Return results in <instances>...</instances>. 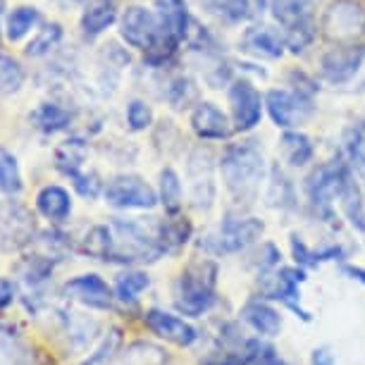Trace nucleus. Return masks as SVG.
<instances>
[{
	"label": "nucleus",
	"mask_w": 365,
	"mask_h": 365,
	"mask_svg": "<svg viewBox=\"0 0 365 365\" xmlns=\"http://www.w3.org/2000/svg\"><path fill=\"white\" fill-rule=\"evenodd\" d=\"M220 175L237 208H251L265 179V158L253 141L230 143L220 155Z\"/></svg>",
	"instance_id": "f257e3e1"
},
{
	"label": "nucleus",
	"mask_w": 365,
	"mask_h": 365,
	"mask_svg": "<svg viewBox=\"0 0 365 365\" xmlns=\"http://www.w3.org/2000/svg\"><path fill=\"white\" fill-rule=\"evenodd\" d=\"M217 265L210 258H198L175 282V308L189 318H203L217 303Z\"/></svg>",
	"instance_id": "f03ea898"
},
{
	"label": "nucleus",
	"mask_w": 365,
	"mask_h": 365,
	"mask_svg": "<svg viewBox=\"0 0 365 365\" xmlns=\"http://www.w3.org/2000/svg\"><path fill=\"white\" fill-rule=\"evenodd\" d=\"M110 227H113V253H110V263L139 265V263H155V260H160L165 256L155 232L150 234L141 222L115 217Z\"/></svg>",
	"instance_id": "7ed1b4c3"
},
{
	"label": "nucleus",
	"mask_w": 365,
	"mask_h": 365,
	"mask_svg": "<svg viewBox=\"0 0 365 365\" xmlns=\"http://www.w3.org/2000/svg\"><path fill=\"white\" fill-rule=\"evenodd\" d=\"M265 232V222L253 215H225L217 230L208 232L198 241V249L208 256H232V253H241L251 249L256 241H260Z\"/></svg>",
	"instance_id": "20e7f679"
},
{
	"label": "nucleus",
	"mask_w": 365,
	"mask_h": 365,
	"mask_svg": "<svg viewBox=\"0 0 365 365\" xmlns=\"http://www.w3.org/2000/svg\"><path fill=\"white\" fill-rule=\"evenodd\" d=\"M351 172L349 160L341 153L334 155L332 160L320 163L318 168L311 170L306 177V196L313 210L318 212L325 222H334V201L339 198L341 184Z\"/></svg>",
	"instance_id": "39448f33"
},
{
	"label": "nucleus",
	"mask_w": 365,
	"mask_h": 365,
	"mask_svg": "<svg viewBox=\"0 0 365 365\" xmlns=\"http://www.w3.org/2000/svg\"><path fill=\"white\" fill-rule=\"evenodd\" d=\"M265 110L277 129H299L315 113L313 98L294 88H272L265 96Z\"/></svg>",
	"instance_id": "423d86ee"
},
{
	"label": "nucleus",
	"mask_w": 365,
	"mask_h": 365,
	"mask_svg": "<svg viewBox=\"0 0 365 365\" xmlns=\"http://www.w3.org/2000/svg\"><path fill=\"white\" fill-rule=\"evenodd\" d=\"M265 287L263 296L265 299L279 301L287 311H292L296 318H301L303 322H311V313L301 306V284L306 282V270L299 265H289V267H277L272 272L263 274Z\"/></svg>",
	"instance_id": "0eeeda50"
},
{
	"label": "nucleus",
	"mask_w": 365,
	"mask_h": 365,
	"mask_svg": "<svg viewBox=\"0 0 365 365\" xmlns=\"http://www.w3.org/2000/svg\"><path fill=\"white\" fill-rule=\"evenodd\" d=\"M187 177H189V191H191V205L196 210L208 212L215 205V155L210 148L198 146L189 153L187 160Z\"/></svg>",
	"instance_id": "6e6552de"
},
{
	"label": "nucleus",
	"mask_w": 365,
	"mask_h": 365,
	"mask_svg": "<svg viewBox=\"0 0 365 365\" xmlns=\"http://www.w3.org/2000/svg\"><path fill=\"white\" fill-rule=\"evenodd\" d=\"M322 31L336 43H358L365 36V10L358 0H334L322 17Z\"/></svg>",
	"instance_id": "1a4fd4ad"
},
{
	"label": "nucleus",
	"mask_w": 365,
	"mask_h": 365,
	"mask_svg": "<svg viewBox=\"0 0 365 365\" xmlns=\"http://www.w3.org/2000/svg\"><path fill=\"white\" fill-rule=\"evenodd\" d=\"M108 205L120 210H150L160 203L158 191L136 175H120L103 189Z\"/></svg>",
	"instance_id": "9d476101"
},
{
	"label": "nucleus",
	"mask_w": 365,
	"mask_h": 365,
	"mask_svg": "<svg viewBox=\"0 0 365 365\" xmlns=\"http://www.w3.org/2000/svg\"><path fill=\"white\" fill-rule=\"evenodd\" d=\"M227 98H230L234 132L246 134L260 125L265 98L249 79H234L230 84V91H227Z\"/></svg>",
	"instance_id": "9b49d317"
},
{
	"label": "nucleus",
	"mask_w": 365,
	"mask_h": 365,
	"mask_svg": "<svg viewBox=\"0 0 365 365\" xmlns=\"http://www.w3.org/2000/svg\"><path fill=\"white\" fill-rule=\"evenodd\" d=\"M365 60V46L361 43H336L320 58V77L327 84H349L361 70Z\"/></svg>",
	"instance_id": "f8f14e48"
},
{
	"label": "nucleus",
	"mask_w": 365,
	"mask_h": 365,
	"mask_svg": "<svg viewBox=\"0 0 365 365\" xmlns=\"http://www.w3.org/2000/svg\"><path fill=\"white\" fill-rule=\"evenodd\" d=\"M120 36L132 48L148 51L160 38V24H158L155 12L141 8V5L127 8L120 19Z\"/></svg>",
	"instance_id": "ddd939ff"
},
{
	"label": "nucleus",
	"mask_w": 365,
	"mask_h": 365,
	"mask_svg": "<svg viewBox=\"0 0 365 365\" xmlns=\"http://www.w3.org/2000/svg\"><path fill=\"white\" fill-rule=\"evenodd\" d=\"M143 322H146V327L155 336L175 344V346L189 349L198 341V329L175 313L160 311V308H150V311H146V315H143Z\"/></svg>",
	"instance_id": "4468645a"
},
{
	"label": "nucleus",
	"mask_w": 365,
	"mask_h": 365,
	"mask_svg": "<svg viewBox=\"0 0 365 365\" xmlns=\"http://www.w3.org/2000/svg\"><path fill=\"white\" fill-rule=\"evenodd\" d=\"M34 239V215L17 203H5L0 208V246L5 251L22 249Z\"/></svg>",
	"instance_id": "2eb2a0df"
},
{
	"label": "nucleus",
	"mask_w": 365,
	"mask_h": 365,
	"mask_svg": "<svg viewBox=\"0 0 365 365\" xmlns=\"http://www.w3.org/2000/svg\"><path fill=\"white\" fill-rule=\"evenodd\" d=\"M65 294L72 301L81 303L93 311H110L115 303V289L108 287V282L98 274H79L65 284Z\"/></svg>",
	"instance_id": "dca6fc26"
},
{
	"label": "nucleus",
	"mask_w": 365,
	"mask_h": 365,
	"mask_svg": "<svg viewBox=\"0 0 365 365\" xmlns=\"http://www.w3.org/2000/svg\"><path fill=\"white\" fill-rule=\"evenodd\" d=\"M191 129L201 141H227L234 132V125L215 103L201 101L191 110Z\"/></svg>",
	"instance_id": "f3484780"
},
{
	"label": "nucleus",
	"mask_w": 365,
	"mask_h": 365,
	"mask_svg": "<svg viewBox=\"0 0 365 365\" xmlns=\"http://www.w3.org/2000/svg\"><path fill=\"white\" fill-rule=\"evenodd\" d=\"M239 48L244 53L253 55V58H263V60H279L284 55L287 41L284 34L270 29L265 24H253L249 29H244L239 41Z\"/></svg>",
	"instance_id": "a211bd4d"
},
{
	"label": "nucleus",
	"mask_w": 365,
	"mask_h": 365,
	"mask_svg": "<svg viewBox=\"0 0 365 365\" xmlns=\"http://www.w3.org/2000/svg\"><path fill=\"white\" fill-rule=\"evenodd\" d=\"M155 17L160 24V34L168 36L177 43L187 41L189 29H191V15L187 0H155Z\"/></svg>",
	"instance_id": "6ab92c4d"
},
{
	"label": "nucleus",
	"mask_w": 365,
	"mask_h": 365,
	"mask_svg": "<svg viewBox=\"0 0 365 365\" xmlns=\"http://www.w3.org/2000/svg\"><path fill=\"white\" fill-rule=\"evenodd\" d=\"M241 320L260 336H277L282 332V315L263 299H249L241 306Z\"/></svg>",
	"instance_id": "aec40b11"
},
{
	"label": "nucleus",
	"mask_w": 365,
	"mask_h": 365,
	"mask_svg": "<svg viewBox=\"0 0 365 365\" xmlns=\"http://www.w3.org/2000/svg\"><path fill=\"white\" fill-rule=\"evenodd\" d=\"M336 201H339L341 212H344V217L349 220V225L358 232H365V201H363V191H361V184H358L354 168H351L346 179H344Z\"/></svg>",
	"instance_id": "412c9836"
},
{
	"label": "nucleus",
	"mask_w": 365,
	"mask_h": 365,
	"mask_svg": "<svg viewBox=\"0 0 365 365\" xmlns=\"http://www.w3.org/2000/svg\"><path fill=\"white\" fill-rule=\"evenodd\" d=\"M267 205L274 210H296L299 205V196H296L294 182L287 177V172L279 168L277 163L267 172Z\"/></svg>",
	"instance_id": "4be33fe9"
},
{
	"label": "nucleus",
	"mask_w": 365,
	"mask_h": 365,
	"mask_svg": "<svg viewBox=\"0 0 365 365\" xmlns=\"http://www.w3.org/2000/svg\"><path fill=\"white\" fill-rule=\"evenodd\" d=\"M191 234H194V227H191L187 217H179V215H170L168 220H160L155 225V237L160 241L165 256L182 251L191 241Z\"/></svg>",
	"instance_id": "5701e85b"
},
{
	"label": "nucleus",
	"mask_w": 365,
	"mask_h": 365,
	"mask_svg": "<svg viewBox=\"0 0 365 365\" xmlns=\"http://www.w3.org/2000/svg\"><path fill=\"white\" fill-rule=\"evenodd\" d=\"M113 365H172V358L153 341H132L115 356Z\"/></svg>",
	"instance_id": "b1692460"
},
{
	"label": "nucleus",
	"mask_w": 365,
	"mask_h": 365,
	"mask_svg": "<svg viewBox=\"0 0 365 365\" xmlns=\"http://www.w3.org/2000/svg\"><path fill=\"white\" fill-rule=\"evenodd\" d=\"M318 3L320 0H270V10L282 29H289V26L315 19Z\"/></svg>",
	"instance_id": "393cba45"
},
{
	"label": "nucleus",
	"mask_w": 365,
	"mask_h": 365,
	"mask_svg": "<svg viewBox=\"0 0 365 365\" xmlns=\"http://www.w3.org/2000/svg\"><path fill=\"white\" fill-rule=\"evenodd\" d=\"M0 365H38L29 344L3 322H0Z\"/></svg>",
	"instance_id": "a878e982"
},
{
	"label": "nucleus",
	"mask_w": 365,
	"mask_h": 365,
	"mask_svg": "<svg viewBox=\"0 0 365 365\" xmlns=\"http://www.w3.org/2000/svg\"><path fill=\"white\" fill-rule=\"evenodd\" d=\"M279 153L284 158V163H289L292 168H303L313 160L315 148L313 141L299 129H284L279 136Z\"/></svg>",
	"instance_id": "bb28decb"
},
{
	"label": "nucleus",
	"mask_w": 365,
	"mask_h": 365,
	"mask_svg": "<svg viewBox=\"0 0 365 365\" xmlns=\"http://www.w3.org/2000/svg\"><path fill=\"white\" fill-rule=\"evenodd\" d=\"M117 22V5L115 0H93L91 5L84 10L81 15V29L84 36L96 38L101 36L108 26H113Z\"/></svg>",
	"instance_id": "cd10ccee"
},
{
	"label": "nucleus",
	"mask_w": 365,
	"mask_h": 365,
	"mask_svg": "<svg viewBox=\"0 0 365 365\" xmlns=\"http://www.w3.org/2000/svg\"><path fill=\"white\" fill-rule=\"evenodd\" d=\"M36 208L43 217L53 220V222H63L72 212V198L63 187H43L36 196Z\"/></svg>",
	"instance_id": "c85d7f7f"
},
{
	"label": "nucleus",
	"mask_w": 365,
	"mask_h": 365,
	"mask_svg": "<svg viewBox=\"0 0 365 365\" xmlns=\"http://www.w3.org/2000/svg\"><path fill=\"white\" fill-rule=\"evenodd\" d=\"M344 153H346V160L354 168L356 177L365 184V115L346 132Z\"/></svg>",
	"instance_id": "c756f323"
},
{
	"label": "nucleus",
	"mask_w": 365,
	"mask_h": 365,
	"mask_svg": "<svg viewBox=\"0 0 365 365\" xmlns=\"http://www.w3.org/2000/svg\"><path fill=\"white\" fill-rule=\"evenodd\" d=\"M31 122L34 127L41 129L46 134H55V132H63V129L70 127L72 122V113L65 110L63 106H55V103H43L31 113Z\"/></svg>",
	"instance_id": "7c9ffc66"
},
{
	"label": "nucleus",
	"mask_w": 365,
	"mask_h": 365,
	"mask_svg": "<svg viewBox=\"0 0 365 365\" xmlns=\"http://www.w3.org/2000/svg\"><path fill=\"white\" fill-rule=\"evenodd\" d=\"M150 287V277L146 272L141 270H127L122 274H117L115 279V299L127 303V306H134L136 301H139V296L146 292Z\"/></svg>",
	"instance_id": "2f4dec72"
},
{
	"label": "nucleus",
	"mask_w": 365,
	"mask_h": 365,
	"mask_svg": "<svg viewBox=\"0 0 365 365\" xmlns=\"http://www.w3.org/2000/svg\"><path fill=\"white\" fill-rule=\"evenodd\" d=\"M81 253L88 258L110 263V253H113V227L110 225H96L86 232L81 241Z\"/></svg>",
	"instance_id": "473e14b6"
},
{
	"label": "nucleus",
	"mask_w": 365,
	"mask_h": 365,
	"mask_svg": "<svg viewBox=\"0 0 365 365\" xmlns=\"http://www.w3.org/2000/svg\"><path fill=\"white\" fill-rule=\"evenodd\" d=\"M158 198H160L168 215H179V212H182L184 189H182V182H179V175L172 168H163L160 172V191H158Z\"/></svg>",
	"instance_id": "72a5a7b5"
},
{
	"label": "nucleus",
	"mask_w": 365,
	"mask_h": 365,
	"mask_svg": "<svg viewBox=\"0 0 365 365\" xmlns=\"http://www.w3.org/2000/svg\"><path fill=\"white\" fill-rule=\"evenodd\" d=\"M84 160H86V143H81L79 139L65 141L63 146L58 148V153H55V165H58V170L67 177L84 170Z\"/></svg>",
	"instance_id": "f704fd0d"
},
{
	"label": "nucleus",
	"mask_w": 365,
	"mask_h": 365,
	"mask_svg": "<svg viewBox=\"0 0 365 365\" xmlns=\"http://www.w3.org/2000/svg\"><path fill=\"white\" fill-rule=\"evenodd\" d=\"M0 191L5 196H17L22 191V172L17 158L3 146H0Z\"/></svg>",
	"instance_id": "c9c22d12"
},
{
	"label": "nucleus",
	"mask_w": 365,
	"mask_h": 365,
	"mask_svg": "<svg viewBox=\"0 0 365 365\" xmlns=\"http://www.w3.org/2000/svg\"><path fill=\"white\" fill-rule=\"evenodd\" d=\"M168 103L175 110H184V108H189V106H198V86H196V81H191L189 77H177V79H172L170 81V86H168Z\"/></svg>",
	"instance_id": "e433bc0d"
},
{
	"label": "nucleus",
	"mask_w": 365,
	"mask_h": 365,
	"mask_svg": "<svg viewBox=\"0 0 365 365\" xmlns=\"http://www.w3.org/2000/svg\"><path fill=\"white\" fill-rule=\"evenodd\" d=\"M38 22H41V12L36 8L22 5V8L12 10L8 15V38L10 41H22Z\"/></svg>",
	"instance_id": "4c0bfd02"
},
{
	"label": "nucleus",
	"mask_w": 365,
	"mask_h": 365,
	"mask_svg": "<svg viewBox=\"0 0 365 365\" xmlns=\"http://www.w3.org/2000/svg\"><path fill=\"white\" fill-rule=\"evenodd\" d=\"M122 346V332L117 327H110L106 334L101 336L98 346L93 349V354L86 358L81 365H108L115 361V356L120 354Z\"/></svg>",
	"instance_id": "58836bf2"
},
{
	"label": "nucleus",
	"mask_w": 365,
	"mask_h": 365,
	"mask_svg": "<svg viewBox=\"0 0 365 365\" xmlns=\"http://www.w3.org/2000/svg\"><path fill=\"white\" fill-rule=\"evenodd\" d=\"M315 36H318V22H315V19H308V22H301V24L284 29L287 48H289V53H294V55L306 51L315 41Z\"/></svg>",
	"instance_id": "ea45409f"
},
{
	"label": "nucleus",
	"mask_w": 365,
	"mask_h": 365,
	"mask_svg": "<svg viewBox=\"0 0 365 365\" xmlns=\"http://www.w3.org/2000/svg\"><path fill=\"white\" fill-rule=\"evenodd\" d=\"M60 38H63V26L58 22L46 24L43 29H38L36 36L31 38V43L26 46V55H29V58H41V55L51 53V48L60 43Z\"/></svg>",
	"instance_id": "a19ab883"
},
{
	"label": "nucleus",
	"mask_w": 365,
	"mask_h": 365,
	"mask_svg": "<svg viewBox=\"0 0 365 365\" xmlns=\"http://www.w3.org/2000/svg\"><path fill=\"white\" fill-rule=\"evenodd\" d=\"M24 84V70L10 55H0V93H15Z\"/></svg>",
	"instance_id": "79ce46f5"
},
{
	"label": "nucleus",
	"mask_w": 365,
	"mask_h": 365,
	"mask_svg": "<svg viewBox=\"0 0 365 365\" xmlns=\"http://www.w3.org/2000/svg\"><path fill=\"white\" fill-rule=\"evenodd\" d=\"M127 125L132 132H143L153 125V110H150L148 103L143 101H132L127 106Z\"/></svg>",
	"instance_id": "37998d69"
},
{
	"label": "nucleus",
	"mask_w": 365,
	"mask_h": 365,
	"mask_svg": "<svg viewBox=\"0 0 365 365\" xmlns=\"http://www.w3.org/2000/svg\"><path fill=\"white\" fill-rule=\"evenodd\" d=\"M289 246H292V256L296 260V265L303 267V270H313V267H320L318 263V251H313L311 246L303 241L299 234H292L289 237Z\"/></svg>",
	"instance_id": "c03bdc74"
},
{
	"label": "nucleus",
	"mask_w": 365,
	"mask_h": 365,
	"mask_svg": "<svg viewBox=\"0 0 365 365\" xmlns=\"http://www.w3.org/2000/svg\"><path fill=\"white\" fill-rule=\"evenodd\" d=\"M217 10L222 12V17L232 24H241L253 15V3L251 0H225L217 5Z\"/></svg>",
	"instance_id": "a18cd8bd"
},
{
	"label": "nucleus",
	"mask_w": 365,
	"mask_h": 365,
	"mask_svg": "<svg viewBox=\"0 0 365 365\" xmlns=\"http://www.w3.org/2000/svg\"><path fill=\"white\" fill-rule=\"evenodd\" d=\"M72 184H74V189L79 191L84 198H96L101 194V189H103V184H101V179L96 172H84V170H79L77 175H72Z\"/></svg>",
	"instance_id": "49530a36"
},
{
	"label": "nucleus",
	"mask_w": 365,
	"mask_h": 365,
	"mask_svg": "<svg viewBox=\"0 0 365 365\" xmlns=\"http://www.w3.org/2000/svg\"><path fill=\"white\" fill-rule=\"evenodd\" d=\"M249 365H289V363L277 354V351H274V346H270L267 341L260 339L256 354H253Z\"/></svg>",
	"instance_id": "de8ad7c7"
},
{
	"label": "nucleus",
	"mask_w": 365,
	"mask_h": 365,
	"mask_svg": "<svg viewBox=\"0 0 365 365\" xmlns=\"http://www.w3.org/2000/svg\"><path fill=\"white\" fill-rule=\"evenodd\" d=\"M279 258H282V253H279V249L274 244H263V246H260V253H258L260 274L277 270V267H279Z\"/></svg>",
	"instance_id": "09e8293b"
},
{
	"label": "nucleus",
	"mask_w": 365,
	"mask_h": 365,
	"mask_svg": "<svg viewBox=\"0 0 365 365\" xmlns=\"http://www.w3.org/2000/svg\"><path fill=\"white\" fill-rule=\"evenodd\" d=\"M289 86H294V91H299V93L311 96V98L320 91L318 81H315L313 77H308L306 72H296V70L289 74Z\"/></svg>",
	"instance_id": "8fccbe9b"
},
{
	"label": "nucleus",
	"mask_w": 365,
	"mask_h": 365,
	"mask_svg": "<svg viewBox=\"0 0 365 365\" xmlns=\"http://www.w3.org/2000/svg\"><path fill=\"white\" fill-rule=\"evenodd\" d=\"M344 258H346V251L341 249V246H327V249L318 251V263H329V260H336V263H344Z\"/></svg>",
	"instance_id": "3c124183"
},
{
	"label": "nucleus",
	"mask_w": 365,
	"mask_h": 365,
	"mask_svg": "<svg viewBox=\"0 0 365 365\" xmlns=\"http://www.w3.org/2000/svg\"><path fill=\"white\" fill-rule=\"evenodd\" d=\"M12 301H15V284L10 279H0V311H5Z\"/></svg>",
	"instance_id": "603ef678"
},
{
	"label": "nucleus",
	"mask_w": 365,
	"mask_h": 365,
	"mask_svg": "<svg viewBox=\"0 0 365 365\" xmlns=\"http://www.w3.org/2000/svg\"><path fill=\"white\" fill-rule=\"evenodd\" d=\"M334 363H336V358L327 346L315 349L311 354V365H334Z\"/></svg>",
	"instance_id": "864d4df0"
},
{
	"label": "nucleus",
	"mask_w": 365,
	"mask_h": 365,
	"mask_svg": "<svg viewBox=\"0 0 365 365\" xmlns=\"http://www.w3.org/2000/svg\"><path fill=\"white\" fill-rule=\"evenodd\" d=\"M341 274H346L349 279L354 282H361L365 287V267H358V265H351V263H341Z\"/></svg>",
	"instance_id": "5fc2aeb1"
},
{
	"label": "nucleus",
	"mask_w": 365,
	"mask_h": 365,
	"mask_svg": "<svg viewBox=\"0 0 365 365\" xmlns=\"http://www.w3.org/2000/svg\"><path fill=\"white\" fill-rule=\"evenodd\" d=\"M210 3H212V5H215V8H217V5H220V3H225V0H210Z\"/></svg>",
	"instance_id": "6e6d98bb"
},
{
	"label": "nucleus",
	"mask_w": 365,
	"mask_h": 365,
	"mask_svg": "<svg viewBox=\"0 0 365 365\" xmlns=\"http://www.w3.org/2000/svg\"><path fill=\"white\" fill-rule=\"evenodd\" d=\"M0 15H3V0H0Z\"/></svg>",
	"instance_id": "4d7b16f0"
}]
</instances>
